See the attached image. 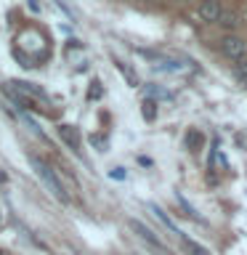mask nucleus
I'll return each instance as SVG.
<instances>
[{
  "mask_svg": "<svg viewBox=\"0 0 247 255\" xmlns=\"http://www.w3.org/2000/svg\"><path fill=\"white\" fill-rule=\"evenodd\" d=\"M29 165L35 167V173L40 175V181L45 183V189L51 191V194H53L56 199H59V202H64V205H67V202H69V197H67V191H64V186H61L59 175H56V173H53L51 167H48V165H45L40 157H29Z\"/></svg>",
  "mask_w": 247,
  "mask_h": 255,
  "instance_id": "obj_1",
  "label": "nucleus"
},
{
  "mask_svg": "<svg viewBox=\"0 0 247 255\" xmlns=\"http://www.w3.org/2000/svg\"><path fill=\"white\" fill-rule=\"evenodd\" d=\"M11 91L16 93V96H21L24 101H29V99H40V101H45L48 96H45V91L40 85H35V83H24V80H11V83H5Z\"/></svg>",
  "mask_w": 247,
  "mask_h": 255,
  "instance_id": "obj_2",
  "label": "nucleus"
},
{
  "mask_svg": "<svg viewBox=\"0 0 247 255\" xmlns=\"http://www.w3.org/2000/svg\"><path fill=\"white\" fill-rule=\"evenodd\" d=\"M221 51H223V56H229L231 61H237V59H245L247 43L242 37H237V35H226L221 40Z\"/></svg>",
  "mask_w": 247,
  "mask_h": 255,
  "instance_id": "obj_3",
  "label": "nucleus"
},
{
  "mask_svg": "<svg viewBox=\"0 0 247 255\" xmlns=\"http://www.w3.org/2000/svg\"><path fill=\"white\" fill-rule=\"evenodd\" d=\"M199 16H202L205 21H218L221 3H218V0H202V5H199Z\"/></svg>",
  "mask_w": 247,
  "mask_h": 255,
  "instance_id": "obj_4",
  "label": "nucleus"
},
{
  "mask_svg": "<svg viewBox=\"0 0 247 255\" xmlns=\"http://www.w3.org/2000/svg\"><path fill=\"white\" fill-rule=\"evenodd\" d=\"M130 229H133V231H135V234H138L141 239H146L149 245H154V247H162V242H159V239L154 237V231H151V229H146L141 221H130Z\"/></svg>",
  "mask_w": 247,
  "mask_h": 255,
  "instance_id": "obj_5",
  "label": "nucleus"
},
{
  "mask_svg": "<svg viewBox=\"0 0 247 255\" xmlns=\"http://www.w3.org/2000/svg\"><path fill=\"white\" fill-rule=\"evenodd\" d=\"M59 133H61V138L67 141L72 149L80 151V130H77L75 125H61V128H59Z\"/></svg>",
  "mask_w": 247,
  "mask_h": 255,
  "instance_id": "obj_6",
  "label": "nucleus"
},
{
  "mask_svg": "<svg viewBox=\"0 0 247 255\" xmlns=\"http://www.w3.org/2000/svg\"><path fill=\"white\" fill-rule=\"evenodd\" d=\"M202 143H205V135L191 128V130L186 133V146H189L191 151H199V149H202Z\"/></svg>",
  "mask_w": 247,
  "mask_h": 255,
  "instance_id": "obj_7",
  "label": "nucleus"
},
{
  "mask_svg": "<svg viewBox=\"0 0 247 255\" xmlns=\"http://www.w3.org/2000/svg\"><path fill=\"white\" fill-rule=\"evenodd\" d=\"M143 120H149V123H151V120H154L157 117V101L154 99H146V101H143Z\"/></svg>",
  "mask_w": 247,
  "mask_h": 255,
  "instance_id": "obj_8",
  "label": "nucleus"
},
{
  "mask_svg": "<svg viewBox=\"0 0 247 255\" xmlns=\"http://www.w3.org/2000/svg\"><path fill=\"white\" fill-rule=\"evenodd\" d=\"M234 72H237L239 83H242V85L247 88V59H237V64H234Z\"/></svg>",
  "mask_w": 247,
  "mask_h": 255,
  "instance_id": "obj_9",
  "label": "nucleus"
},
{
  "mask_svg": "<svg viewBox=\"0 0 247 255\" xmlns=\"http://www.w3.org/2000/svg\"><path fill=\"white\" fill-rule=\"evenodd\" d=\"M115 64H117V69H120V72H123V75L127 77V83H130L133 88L138 85V77H135V72H133V69H127V67H125V64L120 61V59H115Z\"/></svg>",
  "mask_w": 247,
  "mask_h": 255,
  "instance_id": "obj_10",
  "label": "nucleus"
},
{
  "mask_svg": "<svg viewBox=\"0 0 247 255\" xmlns=\"http://www.w3.org/2000/svg\"><path fill=\"white\" fill-rule=\"evenodd\" d=\"M183 245H186V250H189L191 255H210V253H207L202 245H197L194 239H183Z\"/></svg>",
  "mask_w": 247,
  "mask_h": 255,
  "instance_id": "obj_11",
  "label": "nucleus"
},
{
  "mask_svg": "<svg viewBox=\"0 0 247 255\" xmlns=\"http://www.w3.org/2000/svg\"><path fill=\"white\" fill-rule=\"evenodd\" d=\"M218 24H223V27H234L237 19H234V13H223V11H221V16H218Z\"/></svg>",
  "mask_w": 247,
  "mask_h": 255,
  "instance_id": "obj_12",
  "label": "nucleus"
},
{
  "mask_svg": "<svg viewBox=\"0 0 247 255\" xmlns=\"http://www.w3.org/2000/svg\"><path fill=\"white\" fill-rule=\"evenodd\" d=\"M101 96V83L96 80V83H91V91H88V99H99Z\"/></svg>",
  "mask_w": 247,
  "mask_h": 255,
  "instance_id": "obj_13",
  "label": "nucleus"
},
{
  "mask_svg": "<svg viewBox=\"0 0 247 255\" xmlns=\"http://www.w3.org/2000/svg\"><path fill=\"white\" fill-rule=\"evenodd\" d=\"M91 143H96L99 151H107V138H104V135H91Z\"/></svg>",
  "mask_w": 247,
  "mask_h": 255,
  "instance_id": "obj_14",
  "label": "nucleus"
},
{
  "mask_svg": "<svg viewBox=\"0 0 247 255\" xmlns=\"http://www.w3.org/2000/svg\"><path fill=\"white\" fill-rule=\"evenodd\" d=\"M112 178H125V170H123V167H112Z\"/></svg>",
  "mask_w": 247,
  "mask_h": 255,
  "instance_id": "obj_15",
  "label": "nucleus"
},
{
  "mask_svg": "<svg viewBox=\"0 0 247 255\" xmlns=\"http://www.w3.org/2000/svg\"><path fill=\"white\" fill-rule=\"evenodd\" d=\"M175 3H186V0H175Z\"/></svg>",
  "mask_w": 247,
  "mask_h": 255,
  "instance_id": "obj_16",
  "label": "nucleus"
}]
</instances>
